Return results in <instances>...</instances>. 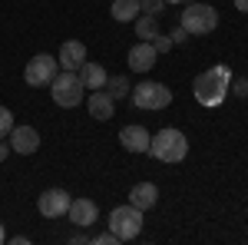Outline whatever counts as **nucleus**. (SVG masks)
<instances>
[{
	"label": "nucleus",
	"instance_id": "nucleus-1",
	"mask_svg": "<svg viewBox=\"0 0 248 245\" xmlns=\"http://www.w3.org/2000/svg\"><path fill=\"white\" fill-rule=\"evenodd\" d=\"M229 83H232L229 66H212V70L195 76L192 90H195V99H199L202 106H218V103L225 99V93H229Z\"/></svg>",
	"mask_w": 248,
	"mask_h": 245
},
{
	"label": "nucleus",
	"instance_id": "nucleus-2",
	"mask_svg": "<svg viewBox=\"0 0 248 245\" xmlns=\"http://www.w3.org/2000/svg\"><path fill=\"white\" fill-rule=\"evenodd\" d=\"M149 152H153L159 163H182L186 152H189V139H186V132H179V130L169 126V130H159L153 136Z\"/></svg>",
	"mask_w": 248,
	"mask_h": 245
},
{
	"label": "nucleus",
	"instance_id": "nucleus-3",
	"mask_svg": "<svg viewBox=\"0 0 248 245\" xmlns=\"http://www.w3.org/2000/svg\"><path fill=\"white\" fill-rule=\"evenodd\" d=\"M109 232H116V235H119V242L136 239V235L142 232V209H136L133 202L116 206L113 212H109Z\"/></svg>",
	"mask_w": 248,
	"mask_h": 245
},
{
	"label": "nucleus",
	"instance_id": "nucleus-4",
	"mask_svg": "<svg viewBox=\"0 0 248 245\" xmlns=\"http://www.w3.org/2000/svg\"><path fill=\"white\" fill-rule=\"evenodd\" d=\"M50 86H53V90H50V93H53V103H57V106H66V110L77 106L79 99H83V90H86L77 70H63V73H57Z\"/></svg>",
	"mask_w": 248,
	"mask_h": 245
},
{
	"label": "nucleus",
	"instance_id": "nucleus-5",
	"mask_svg": "<svg viewBox=\"0 0 248 245\" xmlns=\"http://www.w3.org/2000/svg\"><path fill=\"white\" fill-rule=\"evenodd\" d=\"M182 27H186V33H195V37L212 33L218 27V10L209 3H189L182 10Z\"/></svg>",
	"mask_w": 248,
	"mask_h": 245
},
{
	"label": "nucleus",
	"instance_id": "nucleus-6",
	"mask_svg": "<svg viewBox=\"0 0 248 245\" xmlns=\"http://www.w3.org/2000/svg\"><path fill=\"white\" fill-rule=\"evenodd\" d=\"M133 103L139 106V110H166V106L172 103V90L162 86V83L146 80V83L133 86Z\"/></svg>",
	"mask_w": 248,
	"mask_h": 245
},
{
	"label": "nucleus",
	"instance_id": "nucleus-7",
	"mask_svg": "<svg viewBox=\"0 0 248 245\" xmlns=\"http://www.w3.org/2000/svg\"><path fill=\"white\" fill-rule=\"evenodd\" d=\"M57 60L50 57V53H37V57L27 63V70H23V80L30 83V86H50L53 83V76H57Z\"/></svg>",
	"mask_w": 248,
	"mask_h": 245
},
{
	"label": "nucleus",
	"instance_id": "nucleus-8",
	"mask_svg": "<svg viewBox=\"0 0 248 245\" xmlns=\"http://www.w3.org/2000/svg\"><path fill=\"white\" fill-rule=\"evenodd\" d=\"M73 202V196L66 192V189H46L43 196H40V215H46V219H57V215H66V209Z\"/></svg>",
	"mask_w": 248,
	"mask_h": 245
},
{
	"label": "nucleus",
	"instance_id": "nucleus-9",
	"mask_svg": "<svg viewBox=\"0 0 248 245\" xmlns=\"http://www.w3.org/2000/svg\"><path fill=\"white\" fill-rule=\"evenodd\" d=\"M10 149L23 152V156L37 152L40 149V132L33 130V126H14V130H10Z\"/></svg>",
	"mask_w": 248,
	"mask_h": 245
},
{
	"label": "nucleus",
	"instance_id": "nucleus-10",
	"mask_svg": "<svg viewBox=\"0 0 248 245\" xmlns=\"http://www.w3.org/2000/svg\"><path fill=\"white\" fill-rule=\"evenodd\" d=\"M66 215H70V222H73V226L86 229V226H93V222H96L99 209H96L93 199H73V202H70V209H66Z\"/></svg>",
	"mask_w": 248,
	"mask_h": 245
},
{
	"label": "nucleus",
	"instance_id": "nucleus-11",
	"mask_svg": "<svg viewBox=\"0 0 248 245\" xmlns=\"http://www.w3.org/2000/svg\"><path fill=\"white\" fill-rule=\"evenodd\" d=\"M57 63L63 66V70H79V66L86 63V47H83L79 40H66V43L60 47Z\"/></svg>",
	"mask_w": 248,
	"mask_h": 245
},
{
	"label": "nucleus",
	"instance_id": "nucleus-12",
	"mask_svg": "<svg viewBox=\"0 0 248 245\" xmlns=\"http://www.w3.org/2000/svg\"><path fill=\"white\" fill-rule=\"evenodd\" d=\"M153 63H155V43L142 40V43H136L133 50H129V66H133L136 73H146V70H153Z\"/></svg>",
	"mask_w": 248,
	"mask_h": 245
},
{
	"label": "nucleus",
	"instance_id": "nucleus-13",
	"mask_svg": "<svg viewBox=\"0 0 248 245\" xmlns=\"http://www.w3.org/2000/svg\"><path fill=\"white\" fill-rule=\"evenodd\" d=\"M119 143H123L129 152H149L153 136L142 130V126H123V132H119Z\"/></svg>",
	"mask_w": 248,
	"mask_h": 245
},
{
	"label": "nucleus",
	"instance_id": "nucleus-14",
	"mask_svg": "<svg viewBox=\"0 0 248 245\" xmlns=\"http://www.w3.org/2000/svg\"><path fill=\"white\" fill-rule=\"evenodd\" d=\"M86 106H90V116L93 119H113V96L106 93V86L103 90H93L90 99H86Z\"/></svg>",
	"mask_w": 248,
	"mask_h": 245
},
{
	"label": "nucleus",
	"instance_id": "nucleus-15",
	"mask_svg": "<svg viewBox=\"0 0 248 245\" xmlns=\"http://www.w3.org/2000/svg\"><path fill=\"white\" fill-rule=\"evenodd\" d=\"M129 202L146 212V209H153L155 202H159V189H155L153 182H139V186H133V192H129Z\"/></svg>",
	"mask_w": 248,
	"mask_h": 245
},
{
	"label": "nucleus",
	"instance_id": "nucleus-16",
	"mask_svg": "<svg viewBox=\"0 0 248 245\" xmlns=\"http://www.w3.org/2000/svg\"><path fill=\"white\" fill-rule=\"evenodd\" d=\"M79 80H83L86 90H103L106 86V70L99 63H83L79 66Z\"/></svg>",
	"mask_w": 248,
	"mask_h": 245
},
{
	"label": "nucleus",
	"instance_id": "nucleus-17",
	"mask_svg": "<svg viewBox=\"0 0 248 245\" xmlns=\"http://www.w3.org/2000/svg\"><path fill=\"white\" fill-rule=\"evenodd\" d=\"M109 14H113V20H119V23H129V20H136L142 10H139V0H113Z\"/></svg>",
	"mask_w": 248,
	"mask_h": 245
},
{
	"label": "nucleus",
	"instance_id": "nucleus-18",
	"mask_svg": "<svg viewBox=\"0 0 248 245\" xmlns=\"http://www.w3.org/2000/svg\"><path fill=\"white\" fill-rule=\"evenodd\" d=\"M136 37L149 40V43L159 37V23H155L153 14H142V17H136Z\"/></svg>",
	"mask_w": 248,
	"mask_h": 245
},
{
	"label": "nucleus",
	"instance_id": "nucleus-19",
	"mask_svg": "<svg viewBox=\"0 0 248 245\" xmlns=\"http://www.w3.org/2000/svg\"><path fill=\"white\" fill-rule=\"evenodd\" d=\"M106 83H109V90H106V93L113 96V99H123V96H129V83H126L123 76H116V80H106Z\"/></svg>",
	"mask_w": 248,
	"mask_h": 245
},
{
	"label": "nucleus",
	"instance_id": "nucleus-20",
	"mask_svg": "<svg viewBox=\"0 0 248 245\" xmlns=\"http://www.w3.org/2000/svg\"><path fill=\"white\" fill-rule=\"evenodd\" d=\"M10 130H14V113H10L7 106H0V139L10 136Z\"/></svg>",
	"mask_w": 248,
	"mask_h": 245
},
{
	"label": "nucleus",
	"instance_id": "nucleus-21",
	"mask_svg": "<svg viewBox=\"0 0 248 245\" xmlns=\"http://www.w3.org/2000/svg\"><path fill=\"white\" fill-rule=\"evenodd\" d=\"M162 7H166V0H139V10L142 14H153V17L162 14Z\"/></svg>",
	"mask_w": 248,
	"mask_h": 245
},
{
	"label": "nucleus",
	"instance_id": "nucleus-22",
	"mask_svg": "<svg viewBox=\"0 0 248 245\" xmlns=\"http://www.w3.org/2000/svg\"><path fill=\"white\" fill-rule=\"evenodd\" d=\"M96 242H99V245H116V242H119V235H116V232H103Z\"/></svg>",
	"mask_w": 248,
	"mask_h": 245
},
{
	"label": "nucleus",
	"instance_id": "nucleus-23",
	"mask_svg": "<svg viewBox=\"0 0 248 245\" xmlns=\"http://www.w3.org/2000/svg\"><path fill=\"white\" fill-rule=\"evenodd\" d=\"M182 40H186V27H179V30L172 33V43H182Z\"/></svg>",
	"mask_w": 248,
	"mask_h": 245
},
{
	"label": "nucleus",
	"instance_id": "nucleus-24",
	"mask_svg": "<svg viewBox=\"0 0 248 245\" xmlns=\"http://www.w3.org/2000/svg\"><path fill=\"white\" fill-rule=\"evenodd\" d=\"M7 152H10V143H3V139H0V163L7 159Z\"/></svg>",
	"mask_w": 248,
	"mask_h": 245
},
{
	"label": "nucleus",
	"instance_id": "nucleus-25",
	"mask_svg": "<svg viewBox=\"0 0 248 245\" xmlns=\"http://www.w3.org/2000/svg\"><path fill=\"white\" fill-rule=\"evenodd\" d=\"M235 7H238V14H248V0H235Z\"/></svg>",
	"mask_w": 248,
	"mask_h": 245
},
{
	"label": "nucleus",
	"instance_id": "nucleus-26",
	"mask_svg": "<svg viewBox=\"0 0 248 245\" xmlns=\"http://www.w3.org/2000/svg\"><path fill=\"white\" fill-rule=\"evenodd\" d=\"M3 239H7V235H3V222H0V242H3Z\"/></svg>",
	"mask_w": 248,
	"mask_h": 245
},
{
	"label": "nucleus",
	"instance_id": "nucleus-27",
	"mask_svg": "<svg viewBox=\"0 0 248 245\" xmlns=\"http://www.w3.org/2000/svg\"><path fill=\"white\" fill-rule=\"evenodd\" d=\"M166 3H186V0H166Z\"/></svg>",
	"mask_w": 248,
	"mask_h": 245
}]
</instances>
